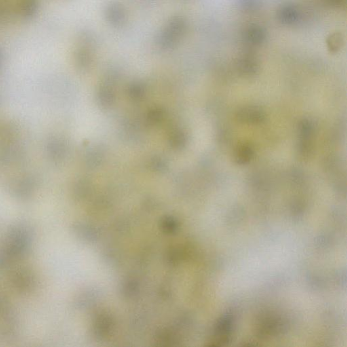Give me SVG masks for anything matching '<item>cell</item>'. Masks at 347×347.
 Returning <instances> with one entry per match:
<instances>
[{
    "instance_id": "cell-1",
    "label": "cell",
    "mask_w": 347,
    "mask_h": 347,
    "mask_svg": "<svg viewBox=\"0 0 347 347\" xmlns=\"http://www.w3.org/2000/svg\"><path fill=\"white\" fill-rule=\"evenodd\" d=\"M236 118L242 124L256 126L264 122L266 115L261 107L257 106H245L237 111Z\"/></svg>"
},
{
    "instance_id": "cell-2",
    "label": "cell",
    "mask_w": 347,
    "mask_h": 347,
    "mask_svg": "<svg viewBox=\"0 0 347 347\" xmlns=\"http://www.w3.org/2000/svg\"><path fill=\"white\" fill-rule=\"evenodd\" d=\"M255 157V151L250 144H241L236 147L234 152L235 162L239 165H246Z\"/></svg>"
},
{
    "instance_id": "cell-3",
    "label": "cell",
    "mask_w": 347,
    "mask_h": 347,
    "mask_svg": "<svg viewBox=\"0 0 347 347\" xmlns=\"http://www.w3.org/2000/svg\"><path fill=\"white\" fill-rule=\"evenodd\" d=\"M299 138H313L315 133L314 124L309 119H303L298 126Z\"/></svg>"
}]
</instances>
